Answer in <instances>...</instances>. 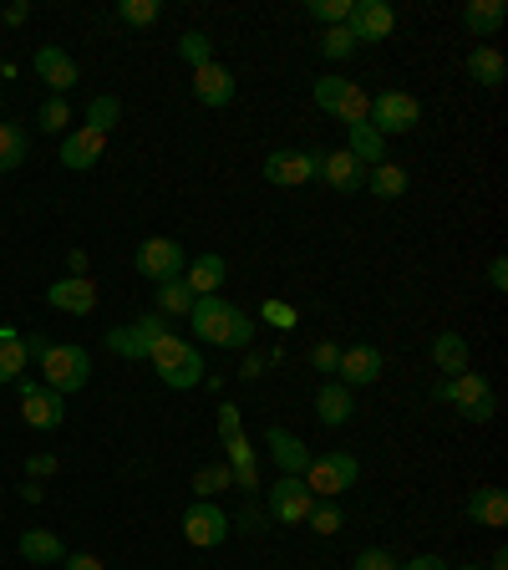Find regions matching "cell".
<instances>
[{"label":"cell","mask_w":508,"mask_h":570,"mask_svg":"<svg viewBox=\"0 0 508 570\" xmlns=\"http://www.w3.org/2000/svg\"><path fill=\"white\" fill-rule=\"evenodd\" d=\"M189 321H193V342L225 346V352H249V346H255V316L239 311L235 301H225V296H199Z\"/></svg>","instance_id":"1"},{"label":"cell","mask_w":508,"mask_h":570,"mask_svg":"<svg viewBox=\"0 0 508 570\" xmlns=\"http://www.w3.org/2000/svg\"><path fill=\"white\" fill-rule=\"evenodd\" d=\"M36 367H41V387L71 397V392H82L87 382H92V352H87V346H71V342H51L47 352L36 356Z\"/></svg>","instance_id":"2"},{"label":"cell","mask_w":508,"mask_h":570,"mask_svg":"<svg viewBox=\"0 0 508 570\" xmlns=\"http://www.w3.org/2000/svg\"><path fill=\"white\" fill-rule=\"evenodd\" d=\"M148 362H153L158 382H163V387H173V392H189V387H199V382L209 377V372H203V352L193 342H183L178 332H168L163 342L153 346V356H148Z\"/></svg>","instance_id":"3"},{"label":"cell","mask_w":508,"mask_h":570,"mask_svg":"<svg viewBox=\"0 0 508 570\" xmlns=\"http://www.w3.org/2000/svg\"><path fill=\"white\" fill-rule=\"evenodd\" d=\"M432 397L448 407H458V417H468V423H494L498 403H494V382L484 377V372H458V377H442L438 387H432Z\"/></svg>","instance_id":"4"},{"label":"cell","mask_w":508,"mask_h":570,"mask_svg":"<svg viewBox=\"0 0 508 570\" xmlns=\"http://www.w3.org/2000/svg\"><path fill=\"white\" fill-rule=\"evenodd\" d=\"M173 332L158 311H142V316H132L128 326H107V352L128 356V362H148L153 356V346L163 342V336Z\"/></svg>","instance_id":"5"},{"label":"cell","mask_w":508,"mask_h":570,"mask_svg":"<svg viewBox=\"0 0 508 570\" xmlns=\"http://www.w3.org/2000/svg\"><path fill=\"white\" fill-rule=\"evenodd\" d=\"M356 474H361L356 453L336 449V453H320V459H310V469L300 479H306V489L316 499H341L346 489H356Z\"/></svg>","instance_id":"6"},{"label":"cell","mask_w":508,"mask_h":570,"mask_svg":"<svg viewBox=\"0 0 508 570\" xmlns=\"http://www.w3.org/2000/svg\"><path fill=\"white\" fill-rule=\"evenodd\" d=\"M367 122L381 132V138H402V132H412L417 122H422V102H417L412 92H377L367 107Z\"/></svg>","instance_id":"7"},{"label":"cell","mask_w":508,"mask_h":570,"mask_svg":"<svg viewBox=\"0 0 508 570\" xmlns=\"http://www.w3.org/2000/svg\"><path fill=\"white\" fill-rule=\"evenodd\" d=\"M183 265H189V255H183V245L168 235H153V239H142L138 255H132V271L142 275V281H183Z\"/></svg>","instance_id":"8"},{"label":"cell","mask_w":508,"mask_h":570,"mask_svg":"<svg viewBox=\"0 0 508 570\" xmlns=\"http://www.w3.org/2000/svg\"><path fill=\"white\" fill-rule=\"evenodd\" d=\"M310 504H316V494H310L306 479H296V474H280L265 489V514H270V524H306Z\"/></svg>","instance_id":"9"},{"label":"cell","mask_w":508,"mask_h":570,"mask_svg":"<svg viewBox=\"0 0 508 570\" xmlns=\"http://www.w3.org/2000/svg\"><path fill=\"white\" fill-rule=\"evenodd\" d=\"M229 534H235V524H229V514L213 504V499H193L189 510H183V540H189L193 550H213L225 546Z\"/></svg>","instance_id":"10"},{"label":"cell","mask_w":508,"mask_h":570,"mask_svg":"<svg viewBox=\"0 0 508 570\" xmlns=\"http://www.w3.org/2000/svg\"><path fill=\"white\" fill-rule=\"evenodd\" d=\"M320 158L326 154H306V148H275L270 158H265V184H275V189H300V184H310V178H320Z\"/></svg>","instance_id":"11"},{"label":"cell","mask_w":508,"mask_h":570,"mask_svg":"<svg viewBox=\"0 0 508 570\" xmlns=\"http://www.w3.org/2000/svg\"><path fill=\"white\" fill-rule=\"evenodd\" d=\"M16 387H21V423L26 428H36V433H51V428L67 423V397H61V392L41 387V382H31V377H21Z\"/></svg>","instance_id":"12"},{"label":"cell","mask_w":508,"mask_h":570,"mask_svg":"<svg viewBox=\"0 0 508 570\" xmlns=\"http://www.w3.org/2000/svg\"><path fill=\"white\" fill-rule=\"evenodd\" d=\"M381 367H387V362H381V352L377 346H341V362H336V382H341V387H371V382H381Z\"/></svg>","instance_id":"13"},{"label":"cell","mask_w":508,"mask_h":570,"mask_svg":"<svg viewBox=\"0 0 508 570\" xmlns=\"http://www.w3.org/2000/svg\"><path fill=\"white\" fill-rule=\"evenodd\" d=\"M47 306L67 311V316H92L97 311V285L87 275H61V281L47 285Z\"/></svg>","instance_id":"14"},{"label":"cell","mask_w":508,"mask_h":570,"mask_svg":"<svg viewBox=\"0 0 508 570\" xmlns=\"http://www.w3.org/2000/svg\"><path fill=\"white\" fill-rule=\"evenodd\" d=\"M351 36L367 47V41H387L391 31H397V11H391L387 0H356L351 6Z\"/></svg>","instance_id":"15"},{"label":"cell","mask_w":508,"mask_h":570,"mask_svg":"<svg viewBox=\"0 0 508 570\" xmlns=\"http://www.w3.org/2000/svg\"><path fill=\"white\" fill-rule=\"evenodd\" d=\"M31 67H36V77L47 82L51 97H67L71 87H77V77H82V71H77V61H71V51H61V47H41L31 57Z\"/></svg>","instance_id":"16"},{"label":"cell","mask_w":508,"mask_h":570,"mask_svg":"<svg viewBox=\"0 0 508 570\" xmlns=\"http://www.w3.org/2000/svg\"><path fill=\"white\" fill-rule=\"evenodd\" d=\"M265 449H270V459L280 463V474H306L310 469V449H306V439L300 433H290V428H265Z\"/></svg>","instance_id":"17"},{"label":"cell","mask_w":508,"mask_h":570,"mask_svg":"<svg viewBox=\"0 0 508 570\" xmlns=\"http://www.w3.org/2000/svg\"><path fill=\"white\" fill-rule=\"evenodd\" d=\"M102 148H107V132H97V128H71L67 138H61V164L71 168V174H87V168L102 158Z\"/></svg>","instance_id":"18"},{"label":"cell","mask_w":508,"mask_h":570,"mask_svg":"<svg viewBox=\"0 0 508 570\" xmlns=\"http://www.w3.org/2000/svg\"><path fill=\"white\" fill-rule=\"evenodd\" d=\"M225 281H229V261L225 255H193L189 265H183V285H189L193 296H219L225 291Z\"/></svg>","instance_id":"19"},{"label":"cell","mask_w":508,"mask_h":570,"mask_svg":"<svg viewBox=\"0 0 508 570\" xmlns=\"http://www.w3.org/2000/svg\"><path fill=\"white\" fill-rule=\"evenodd\" d=\"M235 71L225 67V61H209V67L193 71V97H199L203 107H229L235 102Z\"/></svg>","instance_id":"20"},{"label":"cell","mask_w":508,"mask_h":570,"mask_svg":"<svg viewBox=\"0 0 508 570\" xmlns=\"http://www.w3.org/2000/svg\"><path fill=\"white\" fill-rule=\"evenodd\" d=\"M427 356H432V367H438L442 377H458V372L474 367V352H468V336L462 332H438L432 346H427Z\"/></svg>","instance_id":"21"},{"label":"cell","mask_w":508,"mask_h":570,"mask_svg":"<svg viewBox=\"0 0 508 570\" xmlns=\"http://www.w3.org/2000/svg\"><path fill=\"white\" fill-rule=\"evenodd\" d=\"M508 21V6L504 0H468L462 6V31L474 36V41H488V36H498Z\"/></svg>","instance_id":"22"},{"label":"cell","mask_w":508,"mask_h":570,"mask_svg":"<svg viewBox=\"0 0 508 570\" xmlns=\"http://www.w3.org/2000/svg\"><path fill=\"white\" fill-rule=\"evenodd\" d=\"M320 178L331 184L336 194H356V189H367V168L356 164L346 148H336V154H326L320 158Z\"/></svg>","instance_id":"23"},{"label":"cell","mask_w":508,"mask_h":570,"mask_svg":"<svg viewBox=\"0 0 508 570\" xmlns=\"http://www.w3.org/2000/svg\"><path fill=\"white\" fill-rule=\"evenodd\" d=\"M316 417L326 428H346L356 417V392L341 387V382H326V387L316 392Z\"/></svg>","instance_id":"24"},{"label":"cell","mask_w":508,"mask_h":570,"mask_svg":"<svg viewBox=\"0 0 508 570\" xmlns=\"http://www.w3.org/2000/svg\"><path fill=\"white\" fill-rule=\"evenodd\" d=\"M346 154L361 168H377V164H387V138H381L371 122H351V128H346Z\"/></svg>","instance_id":"25"},{"label":"cell","mask_w":508,"mask_h":570,"mask_svg":"<svg viewBox=\"0 0 508 570\" xmlns=\"http://www.w3.org/2000/svg\"><path fill=\"white\" fill-rule=\"evenodd\" d=\"M468 77H474L478 87H488V92H498V87H504V77H508L504 51L488 47V41H478V47L468 51Z\"/></svg>","instance_id":"26"},{"label":"cell","mask_w":508,"mask_h":570,"mask_svg":"<svg viewBox=\"0 0 508 570\" xmlns=\"http://www.w3.org/2000/svg\"><path fill=\"white\" fill-rule=\"evenodd\" d=\"M31 367V352H26V336L16 326H0V387H11V382L26 377Z\"/></svg>","instance_id":"27"},{"label":"cell","mask_w":508,"mask_h":570,"mask_svg":"<svg viewBox=\"0 0 508 570\" xmlns=\"http://www.w3.org/2000/svg\"><path fill=\"white\" fill-rule=\"evenodd\" d=\"M468 520L484 524V530H504L508 524V494L504 489H474V494H468Z\"/></svg>","instance_id":"28"},{"label":"cell","mask_w":508,"mask_h":570,"mask_svg":"<svg viewBox=\"0 0 508 570\" xmlns=\"http://www.w3.org/2000/svg\"><path fill=\"white\" fill-rule=\"evenodd\" d=\"M16 550H21L31 566H61V560H67V546H61L57 530H26L21 540H16Z\"/></svg>","instance_id":"29"},{"label":"cell","mask_w":508,"mask_h":570,"mask_svg":"<svg viewBox=\"0 0 508 570\" xmlns=\"http://www.w3.org/2000/svg\"><path fill=\"white\" fill-rule=\"evenodd\" d=\"M367 189L377 194V199H402L407 189H412V178H407V168L402 164H377V168H367Z\"/></svg>","instance_id":"30"},{"label":"cell","mask_w":508,"mask_h":570,"mask_svg":"<svg viewBox=\"0 0 508 570\" xmlns=\"http://www.w3.org/2000/svg\"><path fill=\"white\" fill-rule=\"evenodd\" d=\"M153 301H158V316H163V321H178V316H189L199 296H193L183 281H163V285H153Z\"/></svg>","instance_id":"31"},{"label":"cell","mask_w":508,"mask_h":570,"mask_svg":"<svg viewBox=\"0 0 508 570\" xmlns=\"http://www.w3.org/2000/svg\"><path fill=\"white\" fill-rule=\"evenodd\" d=\"M26 154H31V138H26V128H16V122H0V174H16V168L26 164Z\"/></svg>","instance_id":"32"},{"label":"cell","mask_w":508,"mask_h":570,"mask_svg":"<svg viewBox=\"0 0 508 570\" xmlns=\"http://www.w3.org/2000/svg\"><path fill=\"white\" fill-rule=\"evenodd\" d=\"M118 21L132 31H148V26L163 21V0H118Z\"/></svg>","instance_id":"33"},{"label":"cell","mask_w":508,"mask_h":570,"mask_svg":"<svg viewBox=\"0 0 508 570\" xmlns=\"http://www.w3.org/2000/svg\"><path fill=\"white\" fill-rule=\"evenodd\" d=\"M36 128H41V132H61V138H67V132H71V102H67V97H47V102L36 107Z\"/></svg>","instance_id":"34"},{"label":"cell","mask_w":508,"mask_h":570,"mask_svg":"<svg viewBox=\"0 0 508 570\" xmlns=\"http://www.w3.org/2000/svg\"><path fill=\"white\" fill-rule=\"evenodd\" d=\"M178 57L189 61L193 71L209 67V61H213V41H209V31H183V36H178Z\"/></svg>","instance_id":"35"},{"label":"cell","mask_w":508,"mask_h":570,"mask_svg":"<svg viewBox=\"0 0 508 570\" xmlns=\"http://www.w3.org/2000/svg\"><path fill=\"white\" fill-rule=\"evenodd\" d=\"M225 489H235L229 463H209V469H199V474H193V494H199V499H213V494H225Z\"/></svg>","instance_id":"36"},{"label":"cell","mask_w":508,"mask_h":570,"mask_svg":"<svg viewBox=\"0 0 508 570\" xmlns=\"http://www.w3.org/2000/svg\"><path fill=\"white\" fill-rule=\"evenodd\" d=\"M306 524L316 534H341L346 514H341V504H336V499H316V504H310V514H306Z\"/></svg>","instance_id":"37"},{"label":"cell","mask_w":508,"mask_h":570,"mask_svg":"<svg viewBox=\"0 0 508 570\" xmlns=\"http://www.w3.org/2000/svg\"><path fill=\"white\" fill-rule=\"evenodd\" d=\"M351 6H356V0H306V16L331 31V26H346V21H351Z\"/></svg>","instance_id":"38"},{"label":"cell","mask_w":508,"mask_h":570,"mask_svg":"<svg viewBox=\"0 0 508 570\" xmlns=\"http://www.w3.org/2000/svg\"><path fill=\"white\" fill-rule=\"evenodd\" d=\"M118 118H122V102H118V97H112V92L92 97V107H87V128L112 132V128H118Z\"/></svg>","instance_id":"39"},{"label":"cell","mask_w":508,"mask_h":570,"mask_svg":"<svg viewBox=\"0 0 508 570\" xmlns=\"http://www.w3.org/2000/svg\"><path fill=\"white\" fill-rule=\"evenodd\" d=\"M356 47H361V41L351 36V26H331V31L320 36V51H326V61H346Z\"/></svg>","instance_id":"40"},{"label":"cell","mask_w":508,"mask_h":570,"mask_svg":"<svg viewBox=\"0 0 508 570\" xmlns=\"http://www.w3.org/2000/svg\"><path fill=\"white\" fill-rule=\"evenodd\" d=\"M260 321H265V326H280V332H296V326H300V311L285 306V301H265Z\"/></svg>","instance_id":"41"},{"label":"cell","mask_w":508,"mask_h":570,"mask_svg":"<svg viewBox=\"0 0 508 570\" xmlns=\"http://www.w3.org/2000/svg\"><path fill=\"white\" fill-rule=\"evenodd\" d=\"M270 367H280V352H249L245 367H239V377H245V382H260Z\"/></svg>","instance_id":"42"},{"label":"cell","mask_w":508,"mask_h":570,"mask_svg":"<svg viewBox=\"0 0 508 570\" xmlns=\"http://www.w3.org/2000/svg\"><path fill=\"white\" fill-rule=\"evenodd\" d=\"M336 362H341V346H336V342H316V346H310V367H316V372L336 377Z\"/></svg>","instance_id":"43"},{"label":"cell","mask_w":508,"mask_h":570,"mask_svg":"<svg viewBox=\"0 0 508 570\" xmlns=\"http://www.w3.org/2000/svg\"><path fill=\"white\" fill-rule=\"evenodd\" d=\"M239 433H245V417H239V407L235 403H219V443L239 439Z\"/></svg>","instance_id":"44"},{"label":"cell","mask_w":508,"mask_h":570,"mask_svg":"<svg viewBox=\"0 0 508 570\" xmlns=\"http://www.w3.org/2000/svg\"><path fill=\"white\" fill-rule=\"evenodd\" d=\"M225 453H229V469H255V443H249L245 433H239V439H229Z\"/></svg>","instance_id":"45"},{"label":"cell","mask_w":508,"mask_h":570,"mask_svg":"<svg viewBox=\"0 0 508 570\" xmlns=\"http://www.w3.org/2000/svg\"><path fill=\"white\" fill-rule=\"evenodd\" d=\"M356 570H397V556H391V550H381V546H371V550H361V556H356Z\"/></svg>","instance_id":"46"},{"label":"cell","mask_w":508,"mask_h":570,"mask_svg":"<svg viewBox=\"0 0 508 570\" xmlns=\"http://www.w3.org/2000/svg\"><path fill=\"white\" fill-rule=\"evenodd\" d=\"M235 534H265V524H270V514L265 510H245V514H235Z\"/></svg>","instance_id":"47"},{"label":"cell","mask_w":508,"mask_h":570,"mask_svg":"<svg viewBox=\"0 0 508 570\" xmlns=\"http://www.w3.org/2000/svg\"><path fill=\"white\" fill-rule=\"evenodd\" d=\"M57 474V453H31V459H26V479H51Z\"/></svg>","instance_id":"48"},{"label":"cell","mask_w":508,"mask_h":570,"mask_svg":"<svg viewBox=\"0 0 508 570\" xmlns=\"http://www.w3.org/2000/svg\"><path fill=\"white\" fill-rule=\"evenodd\" d=\"M488 285H494V291H508V261H504V255H494V261H488Z\"/></svg>","instance_id":"49"},{"label":"cell","mask_w":508,"mask_h":570,"mask_svg":"<svg viewBox=\"0 0 508 570\" xmlns=\"http://www.w3.org/2000/svg\"><path fill=\"white\" fill-rule=\"evenodd\" d=\"M61 570H102V560H97V556H87V550H77V556H67V560H61Z\"/></svg>","instance_id":"50"},{"label":"cell","mask_w":508,"mask_h":570,"mask_svg":"<svg viewBox=\"0 0 508 570\" xmlns=\"http://www.w3.org/2000/svg\"><path fill=\"white\" fill-rule=\"evenodd\" d=\"M31 21V0H16V6H6V26H26Z\"/></svg>","instance_id":"51"},{"label":"cell","mask_w":508,"mask_h":570,"mask_svg":"<svg viewBox=\"0 0 508 570\" xmlns=\"http://www.w3.org/2000/svg\"><path fill=\"white\" fill-rule=\"evenodd\" d=\"M397 570H448V566H442L438 556H412L407 566H397Z\"/></svg>","instance_id":"52"},{"label":"cell","mask_w":508,"mask_h":570,"mask_svg":"<svg viewBox=\"0 0 508 570\" xmlns=\"http://www.w3.org/2000/svg\"><path fill=\"white\" fill-rule=\"evenodd\" d=\"M67 275H87V255H82V249H71V255H67Z\"/></svg>","instance_id":"53"},{"label":"cell","mask_w":508,"mask_h":570,"mask_svg":"<svg viewBox=\"0 0 508 570\" xmlns=\"http://www.w3.org/2000/svg\"><path fill=\"white\" fill-rule=\"evenodd\" d=\"M47 336H41V332H31V336H26V352H31V362H36V356H41V352H47Z\"/></svg>","instance_id":"54"},{"label":"cell","mask_w":508,"mask_h":570,"mask_svg":"<svg viewBox=\"0 0 508 570\" xmlns=\"http://www.w3.org/2000/svg\"><path fill=\"white\" fill-rule=\"evenodd\" d=\"M452 570V566H448ZM458 570H488V566H458Z\"/></svg>","instance_id":"55"},{"label":"cell","mask_w":508,"mask_h":570,"mask_svg":"<svg viewBox=\"0 0 508 570\" xmlns=\"http://www.w3.org/2000/svg\"><path fill=\"white\" fill-rule=\"evenodd\" d=\"M0 71H6V61H0Z\"/></svg>","instance_id":"56"}]
</instances>
